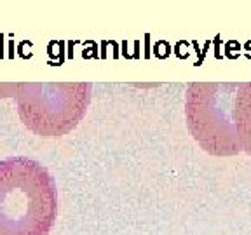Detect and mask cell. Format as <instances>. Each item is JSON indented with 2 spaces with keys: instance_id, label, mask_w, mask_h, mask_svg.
<instances>
[{
  "instance_id": "obj_1",
  "label": "cell",
  "mask_w": 251,
  "mask_h": 235,
  "mask_svg": "<svg viewBox=\"0 0 251 235\" xmlns=\"http://www.w3.org/2000/svg\"><path fill=\"white\" fill-rule=\"evenodd\" d=\"M58 214V188L28 157L0 161V235H49Z\"/></svg>"
},
{
  "instance_id": "obj_2",
  "label": "cell",
  "mask_w": 251,
  "mask_h": 235,
  "mask_svg": "<svg viewBox=\"0 0 251 235\" xmlns=\"http://www.w3.org/2000/svg\"><path fill=\"white\" fill-rule=\"evenodd\" d=\"M16 106L28 131L42 138L74 131L91 103L89 82H18Z\"/></svg>"
},
{
  "instance_id": "obj_3",
  "label": "cell",
  "mask_w": 251,
  "mask_h": 235,
  "mask_svg": "<svg viewBox=\"0 0 251 235\" xmlns=\"http://www.w3.org/2000/svg\"><path fill=\"white\" fill-rule=\"evenodd\" d=\"M237 89V82H192L187 87V127L209 155L232 157L243 152L234 117Z\"/></svg>"
},
{
  "instance_id": "obj_4",
  "label": "cell",
  "mask_w": 251,
  "mask_h": 235,
  "mask_svg": "<svg viewBox=\"0 0 251 235\" xmlns=\"http://www.w3.org/2000/svg\"><path fill=\"white\" fill-rule=\"evenodd\" d=\"M234 117L241 150L251 155V82L239 84Z\"/></svg>"
}]
</instances>
